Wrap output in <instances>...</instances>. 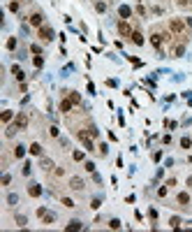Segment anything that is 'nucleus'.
Returning <instances> with one entry per match:
<instances>
[{
	"mask_svg": "<svg viewBox=\"0 0 192 232\" xmlns=\"http://www.w3.org/2000/svg\"><path fill=\"white\" fill-rule=\"evenodd\" d=\"M14 126L19 128V130H26V126H28V116L21 111V114H16V118H14Z\"/></svg>",
	"mask_w": 192,
	"mask_h": 232,
	"instance_id": "nucleus-1",
	"label": "nucleus"
},
{
	"mask_svg": "<svg viewBox=\"0 0 192 232\" xmlns=\"http://www.w3.org/2000/svg\"><path fill=\"white\" fill-rule=\"evenodd\" d=\"M164 39H169V35H160V33H153V35H151V44H153V47H158V49L162 47V42H164Z\"/></svg>",
	"mask_w": 192,
	"mask_h": 232,
	"instance_id": "nucleus-2",
	"label": "nucleus"
},
{
	"mask_svg": "<svg viewBox=\"0 0 192 232\" xmlns=\"http://www.w3.org/2000/svg\"><path fill=\"white\" fill-rule=\"evenodd\" d=\"M39 37H42V39H44V42H49V39H53V30H51V28H49V26H42V28H39Z\"/></svg>",
	"mask_w": 192,
	"mask_h": 232,
	"instance_id": "nucleus-3",
	"label": "nucleus"
},
{
	"mask_svg": "<svg viewBox=\"0 0 192 232\" xmlns=\"http://www.w3.org/2000/svg\"><path fill=\"white\" fill-rule=\"evenodd\" d=\"M169 28H171L174 33H185V26H183V21H178V19H171V21H169Z\"/></svg>",
	"mask_w": 192,
	"mask_h": 232,
	"instance_id": "nucleus-4",
	"label": "nucleus"
},
{
	"mask_svg": "<svg viewBox=\"0 0 192 232\" xmlns=\"http://www.w3.org/2000/svg\"><path fill=\"white\" fill-rule=\"evenodd\" d=\"M118 33L123 35V37H130V35H132V28H130L128 21H118Z\"/></svg>",
	"mask_w": 192,
	"mask_h": 232,
	"instance_id": "nucleus-5",
	"label": "nucleus"
},
{
	"mask_svg": "<svg viewBox=\"0 0 192 232\" xmlns=\"http://www.w3.org/2000/svg\"><path fill=\"white\" fill-rule=\"evenodd\" d=\"M28 195H30V197H39V195H42V186H39V183H30Z\"/></svg>",
	"mask_w": 192,
	"mask_h": 232,
	"instance_id": "nucleus-6",
	"label": "nucleus"
},
{
	"mask_svg": "<svg viewBox=\"0 0 192 232\" xmlns=\"http://www.w3.org/2000/svg\"><path fill=\"white\" fill-rule=\"evenodd\" d=\"M69 188L72 190H83V181L79 176H74V179H69Z\"/></svg>",
	"mask_w": 192,
	"mask_h": 232,
	"instance_id": "nucleus-7",
	"label": "nucleus"
},
{
	"mask_svg": "<svg viewBox=\"0 0 192 232\" xmlns=\"http://www.w3.org/2000/svg\"><path fill=\"white\" fill-rule=\"evenodd\" d=\"M42 21H44V16H42L39 12H35V14L30 16V23H32V26H37V28H42Z\"/></svg>",
	"mask_w": 192,
	"mask_h": 232,
	"instance_id": "nucleus-8",
	"label": "nucleus"
},
{
	"mask_svg": "<svg viewBox=\"0 0 192 232\" xmlns=\"http://www.w3.org/2000/svg\"><path fill=\"white\" fill-rule=\"evenodd\" d=\"M130 37H132V42H134L137 47H141V44H144V35L139 33V30H132V35H130Z\"/></svg>",
	"mask_w": 192,
	"mask_h": 232,
	"instance_id": "nucleus-9",
	"label": "nucleus"
},
{
	"mask_svg": "<svg viewBox=\"0 0 192 232\" xmlns=\"http://www.w3.org/2000/svg\"><path fill=\"white\" fill-rule=\"evenodd\" d=\"M178 204H181V207H188V204H190V195H188V193H178Z\"/></svg>",
	"mask_w": 192,
	"mask_h": 232,
	"instance_id": "nucleus-10",
	"label": "nucleus"
},
{
	"mask_svg": "<svg viewBox=\"0 0 192 232\" xmlns=\"http://www.w3.org/2000/svg\"><path fill=\"white\" fill-rule=\"evenodd\" d=\"M12 72H14V77H16L19 81H23V79H26V72H23V70H21L19 65H14V67H12Z\"/></svg>",
	"mask_w": 192,
	"mask_h": 232,
	"instance_id": "nucleus-11",
	"label": "nucleus"
},
{
	"mask_svg": "<svg viewBox=\"0 0 192 232\" xmlns=\"http://www.w3.org/2000/svg\"><path fill=\"white\" fill-rule=\"evenodd\" d=\"M42 151H44V149H42V144H37V142L30 144V153H32V156H42Z\"/></svg>",
	"mask_w": 192,
	"mask_h": 232,
	"instance_id": "nucleus-12",
	"label": "nucleus"
},
{
	"mask_svg": "<svg viewBox=\"0 0 192 232\" xmlns=\"http://www.w3.org/2000/svg\"><path fill=\"white\" fill-rule=\"evenodd\" d=\"M72 104H74V102H72L69 98H67V100H63V102H60V111H65V114H67V111L72 109Z\"/></svg>",
	"mask_w": 192,
	"mask_h": 232,
	"instance_id": "nucleus-13",
	"label": "nucleus"
},
{
	"mask_svg": "<svg viewBox=\"0 0 192 232\" xmlns=\"http://www.w3.org/2000/svg\"><path fill=\"white\" fill-rule=\"evenodd\" d=\"M118 14H121V16H123V19H128V16H132V9H130L128 5H123V7H121V9H118Z\"/></svg>",
	"mask_w": 192,
	"mask_h": 232,
	"instance_id": "nucleus-14",
	"label": "nucleus"
},
{
	"mask_svg": "<svg viewBox=\"0 0 192 232\" xmlns=\"http://www.w3.org/2000/svg\"><path fill=\"white\" fill-rule=\"evenodd\" d=\"M23 153H26V146H14V158H23Z\"/></svg>",
	"mask_w": 192,
	"mask_h": 232,
	"instance_id": "nucleus-15",
	"label": "nucleus"
},
{
	"mask_svg": "<svg viewBox=\"0 0 192 232\" xmlns=\"http://www.w3.org/2000/svg\"><path fill=\"white\" fill-rule=\"evenodd\" d=\"M183 54H185V44H178V47L174 49V56H176V58H181Z\"/></svg>",
	"mask_w": 192,
	"mask_h": 232,
	"instance_id": "nucleus-16",
	"label": "nucleus"
},
{
	"mask_svg": "<svg viewBox=\"0 0 192 232\" xmlns=\"http://www.w3.org/2000/svg\"><path fill=\"white\" fill-rule=\"evenodd\" d=\"M42 218H44V225H51V223L56 221V216H53V214H44Z\"/></svg>",
	"mask_w": 192,
	"mask_h": 232,
	"instance_id": "nucleus-17",
	"label": "nucleus"
},
{
	"mask_svg": "<svg viewBox=\"0 0 192 232\" xmlns=\"http://www.w3.org/2000/svg\"><path fill=\"white\" fill-rule=\"evenodd\" d=\"M12 118H14V114H12V111H2V123H9Z\"/></svg>",
	"mask_w": 192,
	"mask_h": 232,
	"instance_id": "nucleus-18",
	"label": "nucleus"
},
{
	"mask_svg": "<svg viewBox=\"0 0 192 232\" xmlns=\"http://www.w3.org/2000/svg\"><path fill=\"white\" fill-rule=\"evenodd\" d=\"M67 230H81V223H79V221H69Z\"/></svg>",
	"mask_w": 192,
	"mask_h": 232,
	"instance_id": "nucleus-19",
	"label": "nucleus"
},
{
	"mask_svg": "<svg viewBox=\"0 0 192 232\" xmlns=\"http://www.w3.org/2000/svg\"><path fill=\"white\" fill-rule=\"evenodd\" d=\"M181 146H183V149H190V146H192V139H190V137H183V139H181Z\"/></svg>",
	"mask_w": 192,
	"mask_h": 232,
	"instance_id": "nucleus-20",
	"label": "nucleus"
},
{
	"mask_svg": "<svg viewBox=\"0 0 192 232\" xmlns=\"http://www.w3.org/2000/svg\"><path fill=\"white\" fill-rule=\"evenodd\" d=\"M169 225H171V228H181V218H178V216H174V218L169 221Z\"/></svg>",
	"mask_w": 192,
	"mask_h": 232,
	"instance_id": "nucleus-21",
	"label": "nucleus"
},
{
	"mask_svg": "<svg viewBox=\"0 0 192 232\" xmlns=\"http://www.w3.org/2000/svg\"><path fill=\"white\" fill-rule=\"evenodd\" d=\"M109 228H111V230H118V228H121V221H118V218L109 221Z\"/></svg>",
	"mask_w": 192,
	"mask_h": 232,
	"instance_id": "nucleus-22",
	"label": "nucleus"
},
{
	"mask_svg": "<svg viewBox=\"0 0 192 232\" xmlns=\"http://www.w3.org/2000/svg\"><path fill=\"white\" fill-rule=\"evenodd\" d=\"M51 167H53V163H51L49 158H44V160H42V169H51Z\"/></svg>",
	"mask_w": 192,
	"mask_h": 232,
	"instance_id": "nucleus-23",
	"label": "nucleus"
},
{
	"mask_svg": "<svg viewBox=\"0 0 192 232\" xmlns=\"http://www.w3.org/2000/svg\"><path fill=\"white\" fill-rule=\"evenodd\" d=\"M7 49H16V37H9L7 39Z\"/></svg>",
	"mask_w": 192,
	"mask_h": 232,
	"instance_id": "nucleus-24",
	"label": "nucleus"
},
{
	"mask_svg": "<svg viewBox=\"0 0 192 232\" xmlns=\"http://www.w3.org/2000/svg\"><path fill=\"white\" fill-rule=\"evenodd\" d=\"M95 9L97 12H107V2H95Z\"/></svg>",
	"mask_w": 192,
	"mask_h": 232,
	"instance_id": "nucleus-25",
	"label": "nucleus"
},
{
	"mask_svg": "<svg viewBox=\"0 0 192 232\" xmlns=\"http://www.w3.org/2000/svg\"><path fill=\"white\" fill-rule=\"evenodd\" d=\"M60 202H63V204H65V207H67V209H72V207H74V202H72V200H69V197H63V200H60Z\"/></svg>",
	"mask_w": 192,
	"mask_h": 232,
	"instance_id": "nucleus-26",
	"label": "nucleus"
},
{
	"mask_svg": "<svg viewBox=\"0 0 192 232\" xmlns=\"http://www.w3.org/2000/svg\"><path fill=\"white\" fill-rule=\"evenodd\" d=\"M30 51H32V54H37V56H39V54H42V47H39V44H32V47H30Z\"/></svg>",
	"mask_w": 192,
	"mask_h": 232,
	"instance_id": "nucleus-27",
	"label": "nucleus"
},
{
	"mask_svg": "<svg viewBox=\"0 0 192 232\" xmlns=\"http://www.w3.org/2000/svg\"><path fill=\"white\" fill-rule=\"evenodd\" d=\"M167 190H169V186H167V183H164V186H162L160 190H158V195H160V197H164V195H167Z\"/></svg>",
	"mask_w": 192,
	"mask_h": 232,
	"instance_id": "nucleus-28",
	"label": "nucleus"
},
{
	"mask_svg": "<svg viewBox=\"0 0 192 232\" xmlns=\"http://www.w3.org/2000/svg\"><path fill=\"white\" fill-rule=\"evenodd\" d=\"M69 100L76 104V102H81V98H79V93H69Z\"/></svg>",
	"mask_w": 192,
	"mask_h": 232,
	"instance_id": "nucleus-29",
	"label": "nucleus"
},
{
	"mask_svg": "<svg viewBox=\"0 0 192 232\" xmlns=\"http://www.w3.org/2000/svg\"><path fill=\"white\" fill-rule=\"evenodd\" d=\"M7 202H9V204H12V207H14V204H16V202H19V197H16V195H14V193H12V195H9V197H7Z\"/></svg>",
	"mask_w": 192,
	"mask_h": 232,
	"instance_id": "nucleus-30",
	"label": "nucleus"
},
{
	"mask_svg": "<svg viewBox=\"0 0 192 232\" xmlns=\"http://www.w3.org/2000/svg\"><path fill=\"white\" fill-rule=\"evenodd\" d=\"M72 158H74V160H83V153H81V151H74Z\"/></svg>",
	"mask_w": 192,
	"mask_h": 232,
	"instance_id": "nucleus-31",
	"label": "nucleus"
},
{
	"mask_svg": "<svg viewBox=\"0 0 192 232\" xmlns=\"http://www.w3.org/2000/svg\"><path fill=\"white\" fill-rule=\"evenodd\" d=\"M16 225L23 228V225H26V216H16Z\"/></svg>",
	"mask_w": 192,
	"mask_h": 232,
	"instance_id": "nucleus-32",
	"label": "nucleus"
},
{
	"mask_svg": "<svg viewBox=\"0 0 192 232\" xmlns=\"http://www.w3.org/2000/svg\"><path fill=\"white\" fill-rule=\"evenodd\" d=\"M49 135H51V137H58V128H56V126H53V128H49Z\"/></svg>",
	"mask_w": 192,
	"mask_h": 232,
	"instance_id": "nucleus-33",
	"label": "nucleus"
},
{
	"mask_svg": "<svg viewBox=\"0 0 192 232\" xmlns=\"http://www.w3.org/2000/svg\"><path fill=\"white\" fill-rule=\"evenodd\" d=\"M30 163H26V165H23V174H26V176H28V174H30Z\"/></svg>",
	"mask_w": 192,
	"mask_h": 232,
	"instance_id": "nucleus-34",
	"label": "nucleus"
},
{
	"mask_svg": "<svg viewBox=\"0 0 192 232\" xmlns=\"http://www.w3.org/2000/svg\"><path fill=\"white\" fill-rule=\"evenodd\" d=\"M9 9L12 12H19V2H9Z\"/></svg>",
	"mask_w": 192,
	"mask_h": 232,
	"instance_id": "nucleus-35",
	"label": "nucleus"
},
{
	"mask_svg": "<svg viewBox=\"0 0 192 232\" xmlns=\"http://www.w3.org/2000/svg\"><path fill=\"white\" fill-rule=\"evenodd\" d=\"M137 12H139V14H141V16H146V14H148V12H146V7H141V5H139V7H137Z\"/></svg>",
	"mask_w": 192,
	"mask_h": 232,
	"instance_id": "nucleus-36",
	"label": "nucleus"
},
{
	"mask_svg": "<svg viewBox=\"0 0 192 232\" xmlns=\"http://www.w3.org/2000/svg\"><path fill=\"white\" fill-rule=\"evenodd\" d=\"M9 181H12V176H9V174H2V183H5V186H7V183H9Z\"/></svg>",
	"mask_w": 192,
	"mask_h": 232,
	"instance_id": "nucleus-37",
	"label": "nucleus"
},
{
	"mask_svg": "<svg viewBox=\"0 0 192 232\" xmlns=\"http://www.w3.org/2000/svg\"><path fill=\"white\" fill-rule=\"evenodd\" d=\"M32 63H35V67H42V63H44V61H42V58H39V56H37V58H35V61H32Z\"/></svg>",
	"mask_w": 192,
	"mask_h": 232,
	"instance_id": "nucleus-38",
	"label": "nucleus"
},
{
	"mask_svg": "<svg viewBox=\"0 0 192 232\" xmlns=\"http://www.w3.org/2000/svg\"><path fill=\"white\" fill-rule=\"evenodd\" d=\"M86 172H95V165L93 163H86Z\"/></svg>",
	"mask_w": 192,
	"mask_h": 232,
	"instance_id": "nucleus-39",
	"label": "nucleus"
},
{
	"mask_svg": "<svg viewBox=\"0 0 192 232\" xmlns=\"http://www.w3.org/2000/svg\"><path fill=\"white\" fill-rule=\"evenodd\" d=\"M100 204H102V202H100V200H97V197L93 200V202H90V207H93V209H97V207H100Z\"/></svg>",
	"mask_w": 192,
	"mask_h": 232,
	"instance_id": "nucleus-40",
	"label": "nucleus"
},
{
	"mask_svg": "<svg viewBox=\"0 0 192 232\" xmlns=\"http://www.w3.org/2000/svg\"><path fill=\"white\" fill-rule=\"evenodd\" d=\"M88 135H90V137H97V130H95V128H93V126L88 128Z\"/></svg>",
	"mask_w": 192,
	"mask_h": 232,
	"instance_id": "nucleus-41",
	"label": "nucleus"
},
{
	"mask_svg": "<svg viewBox=\"0 0 192 232\" xmlns=\"http://www.w3.org/2000/svg\"><path fill=\"white\" fill-rule=\"evenodd\" d=\"M188 2H190V0H178V5H181V7H185Z\"/></svg>",
	"mask_w": 192,
	"mask_h": 232,
	"instance_id": "nucleus-42",
	"label": "nucleus"
},
{
	"mask_svg": "<svg viewBox=\"0 0 192 232\" xmlns=\"http://www.w3.org/2000/svg\"><path fill=\"white\" fill-rule=\"evenodd\" d=\"M188 186H190V188H192V176H190V179H188Z\"/></svg>",
	"mask_w": 192,
	"mask_h": 232,
	"instance_id": "nucleus-43",
	"label": "nucleus"
},
{
	"mask_svg": "<svg viewBox=\"0 0 192 232\" xmlns=\"http://www.w3.org/2000/svg\"><path fill=\"white\" fill-rule=\"evenodd\" d=\"M190 2H192V0H190Z\"/></svg>",
	"mask_w": 192,
	"mask_h": 232,
	"instance_id": "nucleus-44",
	"label": "nucleus"
}]
</instances>
